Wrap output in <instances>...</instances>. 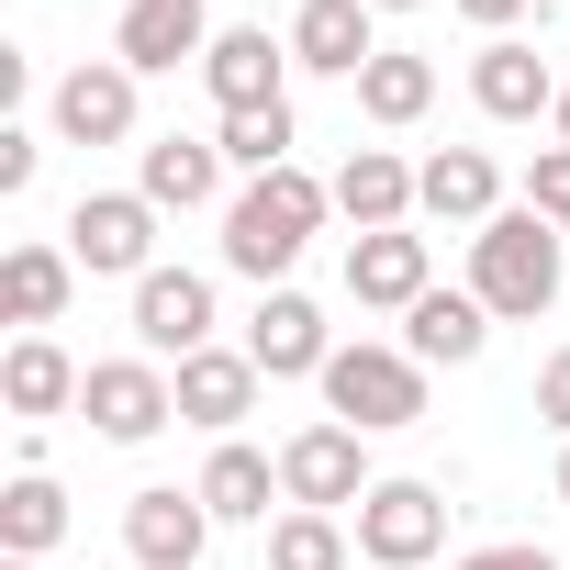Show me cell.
Returning a JSON list of instances; mask_svg holds the SVG:
<instances>
[{"mask_svg": "<svg viewBox=\"0 0 570 570\" xmlns=\"http://www.w3.org/2000/svg\"><path fill=\"white\" fill-rule=\"evenodd\" d=\"M213 146H224V168H246V179H268V168H292V146H303V124H292V101H268V112H224V124H213Z\"/></svg>", "mask_w": 570, "mask_h": 570, "instance_id": "obj_28", "label": "cell"}, {"mask_svg": "<svg viewBox=\"0 0 570 570\" xmlns=\"http://www.w3.org/2000/svg\"><path fill=\"white\" fill-rule=\"evenodd\" d=\"M202 548H213V514H202V492H179V481H146V492L124 503V559H135V570H202Z\"/></svg>", "mask_w": 570, "mask_h": 570, "instance_id": "obj_13", "label": "cell"}, {"mask_svg": "<svg viewBox=\"0 0 570 570\" xmlns=\"http://www.w3.org/2000/svg\"><path fill=\"white\" fill-rule=\"evenodd\" d=\"M213 12L202 0H124V23H112V57L135 68V79H168V68H202L213 57Z\"/></svg>", "mask_w": 570, "mask_h": 570, "instance_id": "obj_11", "label": "cell"}, {"mask_svg": "<svg viewBox=\"0 0 570 570\" xmlns=\"http://www.w3.org/2000/svg\"><path fill=\"white\" fill-rule=\"evenodd\" d=\"M0 570H46V559H0Z\"/></svg>", "mask_w": 570, "mask_h": 570, "instance_id": "obj_37", "label": "cell"}, {"mask_svg": "<svg viewBox=\"0 0 570 570\" xmlns=\"http://www.w3.org/2000/svg\"><path fill=\"white\" fill-rule=\"evenodd\" d=\"M459 570H559V548H537V537H492V548H470Z\"/></svg>", "mask_w": 570, "mask_h": 570, "instance_id": "obj_31", "label": "cell"}, {"mask_svg": "<svg viewBox=\"0 0 570 570\" xmlns=\"http://www.w3.org/2000/svg\"><path fill=\"white\" fill-rule=\"evenodd\" d=\"M79 414H90V436H112V448H146V436H168V425H179V381H168L157 358H90V392H79Z\"/></svg>", "mask_w": 570, "mask_h": 570, "instance_id": "obj_6", "label": "cell"}, {"mask_svg": "<svg viewBox=\"0 0 570 570\" xmlns=\"http://www.w3.org/2000/svg\"><path fill=\"white\" fill-rule=\"evenodd\" d=\"M325 190H336V213H347L358 235L414 224V157H392V146H347V168H336Z\"/></svg>", "mask_w": 570, "mask_h": 570, "instance_id": "obj_19", "label": "cell"}, {"mask_svg": "<svg viewBox=\"0 0 570 570\" xmlns=\"http://www.w3.org/2000/svg\"><path fill=\"white\" fill-rule=\"evenodd\" d=\"M68 257L90 279H146L157 268V202L146 190H79L68 202Z\"/></svg>", "mask_w": 570, "mask_h": 570, "instance_id": "obj_4", "label": "cell"}, {"mask_svg": "<svg viewBox=\"0 0 570 570\" xmlns=\"http://www.w3.org/2000/svg\"><path fill=\"white\" fill-rule=\"evenodd\" d=\"M548 124H559V146H570V90H559V112H548Z\"/></svg>", "mask_w": 570, "mask_h": 570, "instance_id": "obj_35", "label": "cell"}, {"mask_svg": "<svg viewBox=\"0 0 570 570\" xmlns=\"http://www.w3.org/2000/svg\"><path fill=\"white\" fill-rule=\"evenodd\" d=\"M448 548V492L436 481H370L358 503V559L370 570H425Z\"/></svg>", "mask_w": 570, "mask_h": 570, "instance_id": "obj_7", "label": "cell"}, {"mask_svg": "<svg viewBox=\"0 0 570 570\" xmlns=\"http://www.w3.org/2000/svg\"><path fill=\"white\" fill-rule=\"evenodd\" d=\"M68 292H79V257H68V246H46V235H23L12 257H0V314H12L23 336H46V325L68 314Z\"/></svg>", "mask_w": 570, "mask_h": 570, "instance_id": "obj_21", "label": "cell"}, {"mask_svg": "<svg viewBox=\"0 0 570 570\" xmlns=\"http://www.w3.org/2000/svg\"><path fill=\"white\" fill-rule=\"evenodd\" d=\"M548 492H559V503H570V448H559V481H548Z\"/></svg>", "mask_w": 570, "mask_h": 570, "instance_id": "obj_34", "label": "cell"}, {"mask_svg": "<svg viewBox=\"0 0 570 570\" xmlns=\"http://www.w3.org/2000/svg\"><path fill=\"white\" fill-rule=\"evenodd\" d=\"M358 559V525L347 514H314V503H279L268 514V570H347Z\"/></svg>", "mask_w": 570, "mask_h": 570, "instance_id": "obj_27", "label": "cell"}, {"mask_svg": "<svg viewBox=\"0 0 570 570\" xmlns=\"http://www.w3.org/2000/svg\"><path fill=\"white\" fill-rule=\"evenodd\" d=\"M425 292H436V246H425L414 224L347 235V303H358V314H414Z\"/></svg>", "mask_w": 570, "mask_h": 570, "instance_id": "obj_10", "label": "cell"}, {"mask_svg": "<svg viewBox=\"0 0 570 570\" xmlns=\"http://www.w3.org/2000/svg\"><path fill=\"white\" fill-rule=\"evenodd\" d=\"M358 112H370L381 135L425 124V112H436V68H425V57H403V46H381V57L358 68Z\"/></svg>", "mask_w": 570, "mask_h": 570, "instance_id": "obj_25", "label": "cell"}, {"mask_svg": "<svg viewBox=\"0 0 570 570\" xmlns=\"http://www.w3.org/2000/svg\"><path fill=\"white\" fill-rule=\"evenodd\" d=\"M202 514L213 525H268V503H279V459H257L246 436H213V459H202Z\"/></svg>", "mask_w": 570, "mask_h": 570, "instance_id": "obj_22", "label": "cell"}, {"mask_svg": "<svg viewBox=\"0 0 570 570\" xmlns=\"http://www.w3.org/2000/svg\"><path fill=\"white\" fill-rule=\"evenodd\" d=\"M135 190H146L157 213H202V202L224 190V146H213V135H157V146L135 157Z\"/></svg>", "mask_w": 570, "mask_h": 570, "instance_id": "obj_23", "label": "cell"}, {"mask_svg": "<svg viewBox=\"0 0 570 570\" xmlns=\"http://www.w3.org/2000/svg\"><path fill=\"white\" fill-rule=\"evenodd\" d=\"M325 213H336V190H325L314 168H268V179H246V190L224 202V268L257 279V292H279V279H292V257L325 235Z\"/></svg>", "mask_w": 570, "mask_h": 570, "instance_id": "obj_1", "label": "cell"}, {"mask_svg": "<svg viewBox=\"0 0 570 570\" xmlns=\"http://www.w3.org/2000/svg\"><path fill=\"white\" fill-rule=\"evenodd\" d=\"M525 403H537V425L570 448V347H548V358H537V392H525Z\"/></svg>", "mask_w": 570, "mask_h": 570, "instance_id": "obj_30", "label": "cell"}, {"mask_svg": "<svg viewBox=\"0 0 570 570\" xmlns=\"http://www.w3.org/2000/svg\"><path fill=\"white\" fill-rule=\"evenodd\" d=\"M525 213L570 224V146H537V157H525Z\"/></svg>", "mask_w": 570, "mask_h": 570, "instance_id": "obj_29", "label": "cell"}, {"mask_svg": "<svg viewBox=\"0 0 570 570\" xmlns=\"http://www.w3.org/2000/svg\"><path fill=\"white\" fill-rule=\"evenodd\" d=\"M202 90H213V112H268V101H292V35L224 23L213 57H202Z\"/></svg>", "mask_w": 570, "mask_h": 570, "instance_id": "obj_9", "label": "cell"}, {"mask_svg": "<svg viewBox=\"0 0 570 570\" xmlns=\"http://www.w3.org/2000/svg\"><path fill=\"white\" fill-rule=\"evenodd\" d=\"M414 213H436V224L481 235V224L503 213V168H492L481 146H436V157L414 168Z\"/></svg>", "mask_w": 570, "mask_h": 570, "instance_id": "obj_18", "label": "cell"}, {"mask_svg": "<svg viewBox=\"0 0 570 570\" xmlns=\"http://www.w3.org/2000/svg\"><path fill=\"white\" fill-rule=\"evenodd\" d=\"M370 57H381V12H370V0H303V12H292V68L358 90Z\"/></svg>", "mask_w": 570, "mask_h": 570, "instance_id": "obj_15", "label": "cell"}, {"mask_svg": "<svg viewBox=\"0 0 570 570\" xmlns=\"http://www.w3.org/2000/svg\"><path fill=\"white\" fill-rule=\"evenodd\" d=\"M246 358L268 370V381H325V358H336V336H325V314H314V292H257V314H246Z\"/></svg>", "mask_w": 570, "mask_h": 570, "instance_id": "obj_12", "label": "cell"}, {"mask_svg": "<svg viewBox=\"0 0 570 570\" xmlns=\"http://www.w3.org/2000/svg\"><path fill=\"white\" fill-rule=\"evenodd\" d=\"M459 12H470V23H481V35H514V23H525V12H548V0H459Z\"/></svg>", "mask_w": 570, "mask_h": 570, "instance_id": "obj_33", "label": "cell"}, {"mask_svg": "<svg viewBox=\"0 0 570 570\" xmlns=\"http://www.w3.org/2000/svg\"><path fill=\"white\" fill-rule=\"evenodd\" d=\"M481 347H492L481 292H425V303L403 314V358H425V370H470Z\"/></svg>", "mask_w": 570, "mask_h": 570, "instance_id": "obj_24", "label": "cell"}, {"mask_svg": "<svg viewBox=\"0 0 570 570\" xmlns=\"http://www.w3.org/2000/svg\"><path fill=\"white\" fill-rule=\"evenodd\" d=\"M559 68L537 57V46H514V35H481V57H470V101L492 112V124H537V112H559Z\"/></svg>", "mask_w": 570, "mask_h": 570, "instance_id": "obj_14", "label": "cell"}, {"mask_svg": "<svg viewBox=\"0 0 570 570\" xmlns=\"http://www.w3.org/2000/svg\"><path fill=\"white\" fill-rule=\"evenodd\" d=\"M559 268H570V235H559L548 213H525V202H503V213L470 235V292H481L492 325H537V314L559 303Z\"/></svg>", "mask_w": 570, "mask_h": 570, "instance_id": "obj_2", "label": "cell"}, {"mask_svg": "<svg viewBox=\"0 0 570 570\" xmlns=\"http://www.w3.org/2000/svg\"><path fill=\"white\" fill-rule=\"evenodd\" d=\"M202 347H213V279H202V268H146V279H135V358L179 370V358H202Z\"/></svg>", "mask_w": 570, "mask_h": 570, "instance_id": "obj_8", "label": "cell"}, {"mask_svg": "<svg viewBox=\"0 0 570 570\" xmlns=\"http://www.w3.org/2000/svg\"><path fill=\"white\" fill-rule=\"evenodd\" d=\"M168 381H179V425H202V436H235V425L257 414V381H268V370H257L246 347H202V358H179Z\"/></svg>", "mask_w": 570, "mask_h": 570, "instance_id": "obj_17", "label": "cell"}, {"mask_svg": "<svg viewBox=\"0 0 570 570\" xmlns=\"http://www.w3.org/2000/svg\"><path fill=\"white\" fill-rule=\"evenodd\" d=\"M35 168H46V135L0 124V190H35Z\"/></svg>", "mask_w": 570, "mask_h": 570, "instance_id": "obj_32", "label": "cell"}, {"mask_svg": "<svg viewBox=\"0 0 570 570\" xmlns=\"http://www.w3.org/2000/svg\"><path fill=\"white\" fill-rule=\"evenodd\" d=\"M370 12H425V0H370Z\"/></svg>", "mask_w": 570, "mask_h": 570, "instance_id": "obj_36", "label": "cell"}, {"mask_svg": "<svg viewBox=\"0 0 570 570\" xmlns=\"http://www.w3.org/2000/svg\"><path fill=\"white\" fill-rule=\"evenodd\" d=\"M57 537H68V492L46 470H12L0 481V559H46Z\"/></svg>", "mask_w": 570, "mask_h": 570, "instance_id": "obj_26", "label": "cell"}, {"mask_svg": "<svg viewBox=\"0 0 570 570\" xmlns=\"http://www.w3.org/2000/svg\"><path fill=\"white\" fill-rule=\"evenodd\" d=\"M559 235H570V224H559Z\"/></svg>", "mask_w": 570, "mask_h": 570, "instance_id": "obj_38", "label": "cell"}, {"mask_svg": "<svg viewBox=\"0 0 570 570\" xmlns=\"http://www.w3.org/2000/svg\"><path fill=\"white\" fill-rule=\"evenodd\" d=\"M79 392H90V370H79L57 336H12V358H0V403H12L23 425H46V414H79Z\"/></svg>", "mask_w": 570, "mask_h": 570, "instance_id": "obj_20", "label": "cell"}, {"mask_svg": "<svg viewBox=\"0 0 570 570\" xmlns=\"http://www.w3.org/2000/svg\"><path fill=\"white\" fill-rule=\"evenodd\" d=\"M325 414L336 425H358V436H403V425H425V358H403V347H336L325 358Z\"/></svg>", "mask_w": 570, "mask_h": 570, "instance_id": "obj_3", "label": "cell"}, {"mask_svg": "<svg viewBox=\"0 0 570 570\" xmlns=\"http://www.w3.org/2000/svg\"><path fill=\"white\" fill-rule=\"evenodd\" d=\"M46 112H57L68 146H124V135H135V68H124V57H90V68L57 79Z\"/></svg>", "mask_w": 570, "mask_h": 570, "instance_id": "obj_16", "label": "cell"}, {"mask_svg": "<svg viewBox=\"0 0 570 570\" xmlns=\"http://www.w3.org/2000/svg\"><path fill=\"white\" fill-rule=\"evenodd\" d=\"M279 503H314V514H347L370 503V436L358 425H303V436H279Z\"/></svg>", "mask_w": 570, "mask_h": 570, "instance_id": "obj_5", "label": "cell"}]
</instances>
